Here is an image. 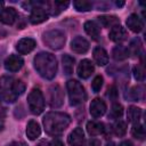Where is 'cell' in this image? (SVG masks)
<instances>
[{"mask_svg": "<svg viewBox=\"0 0 146 146\" xmlns=\"http://www.w3.org/2000/svg\"><path fill=\"white\" fill-rule=\"evenodd\" d=\"M113 131L119 137L124 136L125 132H127V123L122 120H116L113 124Z\"/></svg>", "mask_w": 146, "mask_h": 146, "instance_id": "4316f807", "label": "cell"}, {"mask_svg": "<svg viewBox=\"0 0 146 146\" xmlns=\"http://www.w3.org/2000/svg\"><path fill=\"white\" fill-rule=\"evenodd\" d=\"M120 146H133V145H132L131 141H129V140H124V141H122V143L120 144Z\"/></svg>", "mask_w": 146, "mask_h": 146, "instance_id": "f35d334b", "label": "cell"}, {"mask_svg": "<svg viewBox=\"0 0 146 146\" xmlns=\"http://www.w3.org/2000/svg\"><path fill=\"white\" fill-rule=\"evenodd\" d=\"M133 76L137 81H144L145 80V71L141 65H136L133 67Z\"/></svg>", "mask_w": 146, "mask_h": 146, "instance_id": "1f68e13d", "label": "cell"}, {"mask_svg": "<svg viewBox=\"0 0 146 146\" xmlns=\"http://www.w3.org/2000/svg\"><path fill=\"white\" fill-rule=\"evenodd\" d=\"M131 135L135 138L139 139V140H144L145 139V128H144V125H141L139 123L133 124V127L131 129Z\"/></svg>", "mask_w": 146, "mask_h": 146, "instance_id": "f1b7e54d", "label": "cell"}, {"mask_svg": "<svg viewBox=\"0 0 146 146\" xmlns=\"http://www.w3.org/2000/svg\"><path fill=\"white\" fill-rule=\"evenodd\" d=\"M84 31L92 39H97L99 36V34H100L99 25L94 21H88V22L84 23Z\"/></svg>", "mask_w": 146, "mask_h": 146, "instance_id": "44dd1931", "label": "cell"}, {"mask_svg": "<svg viewBox=\"0 0 146 146\" xmlns=\"http://www.w3.org/2000/svg\"><path fill=\"white\" fill-rule=\"evenodd\" d=\"M48 102L52 108H58L63 105L64 102V94L62 88L58 84H52L48 90Z\"/></svg>", "mask_w": 146, "mask_h": 146, "instance_id": "52a82bcc", "label": "cell"}, {"mask_svg": "<svg viewBox=\"0 0 146 146\" xmlns=\"http://www.w3.org/2000/svg\"><path fill=\"white\" fill-rule=\"evenodd\" d=\"M43 42L46 43L47 47H49L50 49H54V50H58L60 49L64 43H65V34L64 32H62L60 30H50V31H47L44 34H43Z\"/></svg>", "mask_w": 146, "mask_h": 146, "instance_id": "8992f818", "label": "cell"}, {"mask_svg": "<svg viewBox=\"0 0 146 146\" xmlns=\"http://www.w3.org/2000/svg\"><path fill=\"white\" fill-rule=\"evenodd\" d=\"M87 146H100V141L98 140V139H95V138H91L89 141H88V144H87Z\"/></svg>", "mask_w": 146, "mask_h": 146, "instance_id": "d590c367", "label": "cell"}, {"mask_svg": "<svg viewBox=\"0 0 146 146\" xmlns=\"http://www.w3.org/2000/svg\"><path fill=\"white\" fill-rule=\"evenodd\" d=\"M73 6L78 11H88L92 8V3L87 0H76L73 2Z\"/></svg>", "mask_w": 146, "mask_h": 146, "instance_id": "83f0119b", "label": "cell"}, {"mask_svg": "<svg viewBox=\"0 0 146 146\" xmlns=\"http://www.w3.org/2000/svg\"><path fill=\"white\" fill-rule=\"evenodd\" d=\"M17 18V11L13 7H8L5 9H1L0 11V22L6 25H11L15 23Z\"/></svg>", "mask_w": 146, "mask_h": 146, "instance_id": "7c38bea8", "label": "cell"}, {"mask_svg": "<svg viewBox=\"0 0 146 146\" xmlns=\"http://www.w3.org/2000/svg\"><path fill=\"white\" fill-rule=\"evenodd\" d=\"M5 119H6V111L2 106H0V131L3 128V123H5Z\"/></svg>", "mask_w": 146, "mask_h": 146, "instance_id": "e575fe53", "label": "cell"}, {"mask_svg": "<svg viewBox=\"0 0 146 146\" xmlns=\"http://www.w3.org/2000/svg\"><path fill=\"white\" fill-rule=\"evenodd\" d=\"M71 49L76 54H84L89 49V42L82 36H76L71 41Z\"/></svg>", "mask_w": 146, "mask_h": 146, "instance_id": "2e32d148", "label": "cell"}, {"mask_svg": "<svg viewBox=\"0 0 146 146\" xmlns=\"http://www.w3.org/2000/svg\"><path fill=\"white\" fill-rule=\"evenodd\" d=\"M144 88L140 87V86H137V87H133L131 90H130V95H129V98L131 100H139L141 97H143V94H144Z\"/></svg>", "mask_w": 146, "mask_h": 146, "instance_id": "4dcf8cb0", "label": "cell"}, {"mask_svg": "<svg viewBox=\"0 0 146 146\" xmlns=\"http://www.w3.org/2000/svg\"><path fill=\"white\" fill-rule=\"evenodd\" d=\"M34 48H35V41L33 39H31V38H23L16 44L17 51L19 54H22V55L31 52Z\"/></svg>", "mask_w": 146, "mask_h": 146, "instance_id": "9a60e30c", "label": "cell"}, {"mask_svg": "<svg viewBox=\"0 0 146 146\" xmlns=\"http://www.w3.org/2000/svg\"><path fill=\"white\" fill-rule=\"evenodd\" d=\"M34 68L47 80H52L57 73V60L52 54L40 52L34 57Z\"/></svg>", "mask_w": 146, "mask_h": 146, "instance_id": "3957f363", "label": "cell"}, {"mask_svg": "<svg viewBox=\"0 0 146 146\" xmlns=\"http://www.w3.org/2000/svg\"><path fill=\"white\" fill-rule=\"evenodd\" d=\"M24 64V60L21 56L18 55H10L6 60H5V68L9 72H17L22 68Z\"/></svg>", "mask_w": 146, "mask_h": 146, "instance_id": "30bf717a", "label": "cell"}, {"mask_svg": "<svg viewBox=\"0 0 146 146\" xmlns=\"http://www.w3.org/2000/svg\"><path fill=\"white\" fill-rule=\"evenodd\" d=\"M67 141L71 146H83L84 144V133L82 128H75L67 137Z\"/></svg>", "mask_w": 146, "mask_h": 146, "instance_id": "8fae6325", "label": "cell"}, {"mask_svg": "<svg viewBox=\"0 0 146 146\" xmlns=\"http://www.w3.org/2000/svg\"><path fill=\"white\" fill-rule=\"evenodd\" d=\"M94 59L99 66H104L108 63V54L107 51L102 47H96L94 49Z\"/></svg>", "mask_w": 146, "mask_h": 146, "instance_id": "d6986e66", "label": "cell"}, {"mask_svg": "<svg viewBox=\"0 0 146 146\" xmlns=\"http://www.w3.org/2000/svg\"><path fill=\"white\" fill-rule=\"evenodd\" d=\"M41 133V128L39 125V123L34 120L29 121L27 125H26V136L30 140H35L38 137H40Z\"/></svg>", "mask_w": 146, "mask_h": 146, "instance_id": "ac0fdd59", "label": "cell"}, {"mask_svg": "<svg viewBox=\"0 0 146 146\" xmlns=\"http://www.w3.org/2000/svg\"><path fill=\"white\" fill-rule=\"evenodd\" d=\"M127 26L129 27V30H131L135 33H139L141 32L143 27H144V23L141 21V18L137 15V14H131L128 18H127Z\"/></svg>", "mask_w": 146, "mask_h": 146, "instance_id": "e0dca14e", "label": "cell"}, {"mask_svg": "<svg viewBox=\"0 0 146 146\" xmlns=\"http://www.w3.org/2000/svg\"><path fill=\"white\" fill-rule=\"evenodd\" d=\"M127 49H128L129 55H132L133 57H138L143 54V47H141V42H140L139 39L132 40L129 48H127Z\"/></svg>", "mask_w": 146, "mask_h": 146, "instance_id": "603a6c76", "label": "cell"}, {"mask_svg": "<svg viewBox=\"0 0 146 146\" xmlns=\"http://www.w3.org/2000/svg\"><path fill=\"white\" fill-rule=\"evenodd\" d=\"M112 55H113V58L115 60H124L125 58H128L129 52H128V49L127 48H124L122 46H116L113 49Z\"/></svg>", "mask_w": 146, "mask_h": 146, "instance_id": "d4e9b609", "label": "cell"}, {"mask_svg": "<svg viewBox=\"0 0 146 146\" xmlns=\"http://www.w3.org/2000/svg\"><path fill=\"white\" fill-rule=\"evenodd\" d=\"M123 5H124L123 1H116V6H117V7H122Z\"/></svg>", "mask_w": 146, "mask_h": 146, "instance_id": "ab89813d", "label": "cell"}, {"mask_svg": "<svg viewBox=\"0 0 146 146\" xmlns=\"http://www.w3.org/2000/svg\"><path fill=\"white\" fill-rule=\"evenodd\" d=\"M108 36H110V39H111L112 41H114V42H117V43H119V42L124 41V40L127 39L128 34H127L125 29H124V27H122V26L119 24V25H115V26L111 27L110 33H108Z\"/></svg>", "mask_w": 146, "mask_h": 146, "instance_id": "4fadbf2b", "label": "cell"}, {"mask_svg": "<svg viewBox=\"0 0 146 146\" xmlns=\"http://www.w3.org/2000/svg\"><path fill=\"white\" fill-rule=\"evenodd\" d=\"M24 91L25 84L23 81L10 76H2L0 79V100L14 103Z\"/></svg>", "mask_w": 146, "mask_h": 146, "instance_id": "7a4b0ae2", "label": "cell"}, {"mask_svg": "<svg viewBox=\"0 0 146 146\" xmlns=\"http://www.w3.org/2000/svg\"><path fill=\"white\" fill-rule=\"evenodd\" d=\"M8 146H26V144L24 141H13Z\"/></svg>", "mask_w": 146, "mask_h": 146, "instance_id": "74e56055", "label": "cell"}, {"mask_svg": "<svg viewBox=\"0 0 146 146\" xmlns=\"http://www.w3.org/2000/svg\"><path fill=\"white\" fill-rule=\"evenodd\" d=\"M87 131L90 136H98L105 131V125L98 121H89L87 123Z\"/></svg>", "mask_w": 146, "mask_h": 146, "instance_id": "ffe728a7", "label": "cell"}, {"mask_svg": "<svg viewBox=\"0 0 146 146\" xmlns=\"http://www.w3.org/2000/svg\"><path fill=\"white\" fill-rule=\"evenodd\" d=\"M105 146H115V144H114L113 141H110V143H107Z\"/></svg>", "mask_w": 146, "mask_h": 146, "instance_id": "60d3db41", "label": "cell"}, {"mask_svg": "<svg viewBox=\"0 0 146 146\" xmlns=\"http://www.w3.org/2000/svg\"><path fill=\"white\" fill-rule=\"evenodd\" d=\"M122 114H123V107H122V105L119 104V103H114V104L112 105L111 113H110L111 117H113V119H119V117L122 116Z\"/></svg>", "mask_w": 146, "mask_h": 146, "instance_id": "f546056e", "label": "cell"}, {"mask_svg": "<svg viewBox=\"0 0 146 146\" xmlns=\"http://www.w3.org/2000/svg\"><path fill=\"white\" fill-rule=\"evenodd\" d=\"M107 95H108V97H110L111 99H113V100L116 99V97H117V90H116L115 86H111V87L108 88V92H107Z\"/></svg>", "mask_w": 146, "mask_h": 146, "instance_id": "836d02e7", "label": "cell"}, {"mask_svg": "<svg viewBox=\"0 0 146 146\" xmlns=\"http://www.w3.org/2000/svg\"><path fill=\"white\" fill-rule=\"evenodd\" d=\"M44 131L49 136H59L71 123V116L63 112H49L42 120Z\"/></svg>", "mask_w": 146, "mask_h": 146, "instance_id": "6da1fadb", "label": "cell"}, {"mask_svg": "<svg viewBox=\"0 0 146 146\" xmlns=\"http://www.w3.org/2000/svg\"><path fill=\"white\" fill-rule=\"evenodd\" d=\"M49 146H64V145H63L62 140H59V139H52V140L50 141Z\"/></svg>", "mask_w": 146, "mask_h": 146, "instance_id": "8d00e7d4", "label": "cell"}, {"mask_svg": "<svg viewBox=\"0 0 146 146\" xmlns=\"http://www.w3.org/2000/svg\"><path fill=\"white\" fill-rule=\"evenodd\" d=\"M3 7V1H0V9Z\"/></svg>", "mask_w": 146, "mask_h": 146, "instance_id": "b9f144b4", "label": "cell"}, {"mask_svg": "<svg viewBox=\"0 0 146 146\" xmlns=\"http://www.w3.org/2000/svg\"><path fill=\"white\" fill-rule=\"evenodd\" d=\"M62 62H63V68H64L65 74H67V75L72 74L73 67H74V58L71 57L70 55H64L62 58Z\"/></svg>", "mask_w": 146, "mask_h": 146, "instance_id": "484cf974", "label": "cell"}, {"mask_svg": "<svg viewBox=\"0 0 146 146\" xmlns=\"http://www.w3.org/2000/svg\"><path fill=\"white\" fill-rule=\"evenodd\" d=\"M29 108L32 114L39 115L44 110V98L39 88H33L27 96Z\"/></svg>", "mask_w": 146, "mask_h": 146, "instance_id": "5b68a950", "label": "cell"}, {"mask_svg": "<svg viewBox=\"0 0 146 146\" xmlns=\"http://www.w3.org/2000/svg\"><path fill=\"white\" fill-rule=\"evenodd\" d=\"M127 116H128L129 122H131L132 124H137L139 123L140 117H141V110L137 106H130L128 108Z\"/></svg>", "mask_w": 146, "mask_h": 146, "instance_id": "7402d4cb", "label": "cell"}, {"mask_svg": "<svg viewBox=\"0 0 146 146\" xmlns=\"http://www.w3.org/2000/svg\"><path fill=\"white\" fill-rule=\"evenodd\" d=\"M35 6L32 7L31 14H30V21L32 24H40L48 19V13L43 7L38 6V3H34Z\"/></svg>", "mask_w": 146, "mask_h": 146, "instance_id": "ba28073f", "label": "cell"}, {"mask_svg": "<svg viewBox=\"0 0 146 146\" xmlns=\"http://www.w3.org/2000/svg\"><path fill=\"white\" fill-rule=\"evenodd\" d=\"M67 92H68V98H70V104L73 106L82 104L87 99V94L82 84L76 81V80H68L66 83Z\"/></svg>", "mask_w": 146, "mask_h": 146, "instance_id": "277c9868", "label": "cell"}, {"mask_svg": "<svg viewBox=\"0 0 146 146\" xmlns=\"http://www.w3.org/2000/svg\"><path fill=\"white\" fill-rule=\"evenodd\" d=\"M89 108H90V114H91V116H94V117H96V119L103 116V115L105 114L106 110H107L105 102H104L103 99H100V98H95L94 100H91Z\"/></svg>", "mask_w": 146, "mask_h": 146, "instance_id": "9c48e42d", "label": "cell"}, {"mask_svg": "<svg viewBox=\"0 0 146 146\" xmlns=\"http://www.w3.org/2000/svg\"><path fill=\"white\" fill-rule=\"evenodd\" d=\"M94 65L89 59H82L78 65V75L81 79H88L94 73Z\"/></svg>", "mask_w": 146, "mask_h": 146, "instance_id": "5bb4252c", "label": "cell"}, {"mask_svg": "<svg viewBox=\"0 0 146 146\" xmlns=\"http://www.w3.org/2000/svg\"><path fill=\"white\" fill-rule=\"evenodd\" d=\"M103 82H104L103 76H102V75H96V76L94 78V80H92V83H91V89H92V91H94V92H98V91L102 89V87H103Z\"/></svg>", "mask_w": 146, "mask_h": 146, "instance_id": "d6a6232c", "label": "cell"}, {"mask_svg": "<svg viewBox=\"0 0 146 146\" xmlns=\"http://www.w3.org/2000/svg\"><path fill=\"white\" fill-rule=\"evenodd\" d=\"M98 21L105 27H110V26L113 27V26L120 24V19L116 16H100V17H98Z\"/></svg>", "mask_w": 146, "mask_h": 146, "instance_id": "cb8c5ba5", "label": "cell"}]
</instances>
